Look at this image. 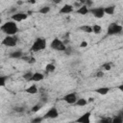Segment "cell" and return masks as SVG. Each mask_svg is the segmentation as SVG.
Masks as SVG:
<instances>
[{"label": "cell", "instance_id": "obj_1", "mask_svg": "<svg viewBox=\"0 0 123 123\" xmlns=\"http://www.w3.org/2000/svg\"><path fill=\"white\" fill-rule=\"evenodd\" d=\"M1 31L7 36H14L18 32V27L14 21H7L1 26Z\"/></svg>", "mask_w": 123, "mask_h": 123}, {"label": "cell", "instance_id": "obj_2", "mask_svg": "<svg viewBox=\"0 0 123 123\" xmlns=\"http://www.w3.org/2000/svg\"><path fill=\"white\" fill-rule=\"evenodd\" d=\"M46 47V39L43 38V37H37L33 45L31 46V51L32 52H39V51H42L43 49H45Z\"/></svg>", "mask_w": 123, "mask_h": 123}, {"label": "cell", "instance_id": "obj_3", "mask_svg": "<svg viewBox=\"0 0 123 123\" xmlns=\"http://www.w3.org/2000/svg\"><path fill=\"white\" fill-rule=\"evenodd\" d=\"M50 47H51V49H53V50H56V51H62V52H64L65 49H66V46H65L64 42H63L62 40H61L60 38H58V37L54 38V39L51 41Z\"/></svg>", "mask_w": 123, "mask_h": 123}, {"label": "cell", "instance_id": "obj_4", "mask_svg": "<svg viewBox=\"0 0 123 123\" xmlns=\"http://www.w3.org/2000/svg\"><path fill=\"white\" fill-rule=\"evenodd\" d=\"M2 44L8 47H13L17 44V37L16 36H7L3 40Z\"/></svg>", "mask_w": 123, "mask_h": 123}, {"label": "cell", "instance_id": "obj_5", "mask_svg": "<svg viewBox=\"0 0 123 123\" xmlns=\"http://www.w3.org/2000/svg\"><path fill=\"white\" fill-rule=\"evenodd\" d=\"M122 26L121 25H119V24H117V23H111L110 26H109V28H108V35H111V36H112V35H118V34H120L121 32H122Z\"/></svg>", "mask_w": 123, "mask_h": 123}, {"label": "cell", "instance_id": "obj_6", "mask_svg": "<svg viewBox=\"0 0 123 123\" xmlns=\"http://www.w3.org/2000/svg\"><path fill=\"white\" fill-rule=\"evenodd\" d=\"M89 12L92 13V15L96 18H102L105 15V11H104V8H102V7L89 9Z\"/></svg>", "mask_w": 123, "mask_h": 123}, {"label": "cell", "instance_id": "obj_7", "mask_svg": "<svg viewBox=\"0 0 123 123\" xmlns=\"http://www.w3.org/2000/svg\"><path fill=\"white\" fill-rule=\"evenodd\" d=\"M62 100H63L65 103L69 104V105H75V103L77 102L78 99H77V95H76V93L72 92V93H68V94L64 95L63 98H62Z\"/></svg>", "mask_w": 123, "mask_h": 123}, {"label": "cell", "instance_id": "obj_8", "mask_svg": "<svg viewBox=\"0 0 123 123\" xmlns=\"http://www.w3.org/2000/svg\"><path fill=\"white\" fill-rule=\"evenodd\" d=\"M59 116V111L57 110V108L55 107H52L50 110H48V111L44 114L43 118L44 119H54V118H57Z\"/></svg>", "mask_w": 123, "mask_h": 123}, {"label": "cell", "instance_id": "obj_9", "mask_svg": "<svg viewBox=\"0 0 123 123\" xmlns=\"http://www.w3.org/2000/svg\"><path fill=\"white\" fill-rule=\"evenodd\" d=\"M90 115H91V112L86 111L83 113L79 118H77L75 123H90Z\"/></svg>", "mask_w": 123, "mask_h": 123}, {"label": "cell", "instance_id": "obj_10", "mask_svg": "<svg viewBox=\"0 0 123 123\" xmlns=\"http://www.w3.org/2000/svg\"><path fill=\"white\" fill-rule=\"evenodd\" d=\"M27 17H28V13H25V12H14L12 15V20L14 21V22H20V21L25 20Z\"/></svg>", "mask_w": 123, "mask_h": 123}, {"label": "cell", "instance_id": "obj_11", "mask_svg": "<svg viewBox=\"0 0 123 123\" xmlns=\"http://www.w3.org/2000/svg\"><path fill=\"white\" fill-rule=\"evenodd\" d=\"M74 11V8L72 5H69V4H65L63 5L61 10H60V13H63V14H68V13H71L72 12Z\"/></svg>", "mask_w": 123, "mask_h": 123}, {"label": "cell", "instance_id": "obj_12", "mask_svg": "<svg viewBox=\"0 0 123 123\" xmlns=\"http://www.w3.org/2000/svg\"><path fill=\"white\" fill-rule=\"evenodd\" d=\"M44 79V75L42 73H39V72H36L34 73L33 75V78H32V81L33 82H40Z\"/></svg>", "mask_w": 123, "mask_h": 123}, {"label": "cell", "instance_id": "obj_13", "mask_svg": "<svg viewBox=\"0 0 123 123\" xmlns=\"http://www.w3.org/2000/svg\"><path fill=\"white\" fill-rule=\"evenodd\" d=\"M76 12L79 13V14H83V15H85V14H86V13L89 12V8H87V7L84 4L80 9H77Z\"/></svg>", "mask_w": 123, "mask_h": 123}, {"label": "cell", "instance_id": "obj_14", "mask_svg": "<svg viewBox=\"0 0 123 123\" xmlns=\"http://www.w3.org/2000/svg\"><path fill=\"white\" fill-rule=\"evenodd\" d=\"M10 57L12 58V59H22L23 58V53L20 50H16V51L12 52L10 54Z\"/></svg>", "mask_w": 123, "mask_h": 123}, {"label": "cell", "instance_id": "obj_15", "mask_svg": "<svg viewBox=\"0 0 123 123\" xmlns=\"http://www.w3.org/2000/svg\"><path fill=\"white\" fill-rule=\"evenodd\" d=\"M25 92H27L29 94H36V93H37V87L36 85H32L25 89Z\"/></svg>", "mask_w": 123, "mask_h": 123}, {"label": "cell", "instance_id": "obj_16", "mask_svg": "<svg viewBox=\"0 0 123 123\" xmlns=\"http://www.w3.org/2000/svg\"><path fill=\"white\" fill-rule=\"evenodd\" d=\"M55 69H56V66H55V64L54 63H52V62H50V63H48V64H46V66H45V72L48 74V73H53L54 71H55Z\"/></svg>", "mask_w": 123, "mask_h": 123}, {"label": "cell", "instance_id": "obj_17", "mask_svg": "<svg viewBox=\"0 0 123 123\" xmlns=\"http://www.w3.org/2000/svg\"><path fill=\"white\" fill-rule=\"evenodd\" d=\"M109 91H110V88H109V87H106V86H104V87H99V88L95 89V92H97V93L100 94V95H106V94H108Z\"/></svg>", "mask_w": 123, "mask_h": 123}, {"label": "cell", "instance_id": "obj_18", "mask_svg": "<svg viewBox=\"0 0 123 123\" xmlns=\"http://www.w3.org/2000/svg\"><path fill=\"white\" fill-rule=\"evenodd\" d=\"M104 11H105V13L112 15L114 13V12H115V7L114 6H108V7L104 8Z\"/></svg>", "mask_w": 123, "mask_h": 123}, {"label": "cell", "instance_id": "obj_19", "mask_svg": "<svg viewBox=\"0 0 123 123\" xmlns=\"http://www.w3.org/2000/svg\"><path fill=\"white\" fill-rule=\"evenodd\" d=\"M79 29H80L81 31L85 32V33H88V34H89V33H93L92 27L89 26V25H82V26L79 27Z\"/></svg>", "mask_w": 123, "mask_h": 123}, {"label": "cell", "instance_id": "obj_20", "mask_svg": "<svg viewBox=\"0 0 123 123\" xmlns=\"http://www.w3.org/2000/svg\"><path fill=\"white\" fill-rule=\"evenodd\" d=\"M87 100L86 99H85V98H80V99H78L77 100V102L75 103V106H77V107H85L86 105H87Z\"/></svg>", "mask_w": 123, "mask_h": 123}, {"label": "cell", "instance_id": "obj_21", "mask_svg": "<svg viewBox=\"0 0 123 123\" xmlns=\"http://www.w3.org/2000/svg\"><path fill=\"white\" fill-rule=\"evenodd\" d=\"M22 59H23V61H25L26 62H28L30 64H34L36 62V59L32 56H23Z\"/></svg>", "mask_w": 123, "mask_h": 123}, {"label": "cell", "instance_id": "obj_22", "mask_svg": "<svg viewBox=\"0 0 123 123\" xmlns=\"http://www.w3.org/2000/svg\"><path fill=\"white\" fill-rule=\"evenodd\" d=\"M33 75H34V73H33V72L28 71V72H26V73H24V74H23V79H24L25 81H27V82H30V81H32Z\"/></svg>", "mask_w": 123, "mask_h": 123}, {"label": "cell", "instance_id": "obj_23", "mask_svg": "<svg viewBox=\"0 0 123 123\" xmlns=\"http://www.w3.org/2000/svg\"><path fill=\"white\" fill-rule=\"evenodd\" d=\"M92 31H93L94 34L99 35V34H101V32H102V27H101L100 25H98V24H94V25L92 26Z\"/></svg>", "mask_w": 123, "mask_h": 123}, {"label": "cell", "instance_id": "obj_24", "mask_svg": "<svg viewBox=\"0 0 123 123\" xmlns=\"http://www.w3.org/2000/svg\"><path fill=\"white\" fill-rule=\"evenodd\" d=\"M49 12H50V7H48V6L42 7V8L39 9V11H38V12L41 13V14H46V13H48Z\"/></svg>", "mask_w": 123, "mask_h": 123}, {"label": "cell", "instance_id": "obj_25", "mask_svg": "<svg viewBox=\"0 0 123 123\" xmlns=\"http://www.w3.org/2000/svg\"><path fill=\"white\" fill-rule=\"evenodd\" d=\"M111 123H123V119L117 114V115H115V116L112 118Z\"/></svg>", "mask_w": 123, "mask_h": 123}, {"label": "cell", "instance_id": "obj_26", "mask_svg": "<svg viewBox=\"0 0 123 123\" xmlns=\"http://www.w3.org/2000/svg\"><path fill=\"white\" fill-rule=\"evenodd\" d=\"M102 69L103 70H106V71H109L111 69V63L110 62H105L104 64H102Z\"/></svg>", "mask_w": 123, "mask_h": 123}, {"label": "cell", "instance_id": "obj_27", "mask_svg": "<svg viewBox=\"0 0 123 123\" xmlns=\"http://www.w3.org/2000/svg\"><path fill=\"white\" fill-rule=\"evenodd\" d=\"M112 119L110 117H103L99 120V123H111Z\"/></svg>", "mask_w": 123, "mask_h": 123}, {"label": "cell", "instance_id": "obj_28", "mask_svg": "<svg viewBox=\"0 0 123 123\" xmlns=\"http://www.w3.org/2000/svg\"><path fill=\"white\" fill-rule=\"evenodd\" d=\"M40 109H41V105L37 104V105H35V106L32 108V111H33V112H37Z\"/></svg>", "mask_w": 123, "mask_h": 123}, {"label": "cell", "instance_id": "obj_29", "mask_svg": "<svg viewBox=\"0 0 123 123\" xmlns=\"http://www.w3.org/2000/svg\"><path fill=\"white\" fill-rule=\"evenodd\" d=\"M44 118L43 117H36V118H34L33 120H32V123H41V121L43 120Z\"/></svg>", "mask_w": 123, "mask_h": 123}, {"label": "cell", "instance_id": "obj_30", "mask_svg": "<svg viewBox=\"0 0 123 123\" xmlns=\"http://www.w3.org/2000/svg\"><path fill=\"white\" fill-rule=\"evenodd\" d=\"M6 80H7V77H4V76L0 77V86H5Z\"/></svg>", "mask_w": 123, "mask_h": 123}, {"label": "cell", "instance_id": "obj_31", "mask_svg": "<svg viewBox=\"0 0 123 123\" xmlns=\"http://www.w3.org/2000/svg\"><path fill=\"white\" fill-rule=\"evenodd\" d=\"M14 111H17V112H22V111H24V108L23 107H15Z\"/></svg>", "mask_w": 123, "mask_h": 123}, {"label": "cell", "instance_id": "obj_32", "mask_svg": "<svg viewBox=\"0 0 123 123\" xmlns=\"http://www.w3.org/2000/svg\"><path fill=\"white\" fill-rule=\"evenodd\" d=\"M104 76V72L102 71V70H99L97 73H96V77L97 78H102Z\"/></svg>", "mask_w": 123, "mask_h": 123}, {"label": "cell", "instance_id": "obj_33", "mask_svg": "<svg viewBox=\"0 0 123 123\" xmlns=\"http://www.w3.org/2000/svg\"><path fill=\"white\" fill-rule=\"evenodd\" d=\"M84 4H85L87 8H90V6H92L93 2H91V1H86V2H84Z\"/></svg>", "mask_w": 123, "mask_h": 123}, {"label": "cell", "instance_id": "obj_34", "mask_svg": "<svg viewBox=\"0 0 123 123\" xmlns=\"http://www.w3.org/2000/svg\"><path fill=\"white\" fill-rule=\"evenodd\" d=\"M86 46H87V42L85 41V40L80 43V47H81V48H85V47H86Z\"/></svg>", "mask_w": 123, "mask_h": 123}, {"label": "cell", "instance_id": "obj_35", "mask_svg": "<svg viewBox=\"0 0 123 123\" xmlns=\"http://www.w3.org/2000/svg\"><path fill=\"white\" fill-rule=\"evenodd\" d=\"M71 51H72V49H71V47H69V46H66V49H65V53H66V55H70V53H71Z\"/></svg>", "mask_w": 123, "mask_h": 123}, {"label": "cell", "instance_id": "obj_36", "mask_svg": "<svg viewBox=\"0 0 123 123\" xmlns=\"http://www.w3.org/2000/svg\"><path fill=\"white\" fill-rule=\"evenodd\" d=\"M117 88H118V89H119L121 92H123V85H120V86H117Z\"/></svg>", "mask_w": 123, "mask_h": 123}, {"label": "cell", "instance_id": "obj_37", "mask_svg": "<svg viewBox=\"0 0 123 123\" xmlns=\"http://www.w3.org/2000/svg\"><path fill=\"white\" fill-rule=\"evenodd\" d=\"M118 115H119V116H120V117H121V118L123 119V110H121V111H119V113H118Z\"/></svg>", "mask_w": 123, "mask_h": 123}, {"label": "cell", "instance_id": "obj_38", "mask_svg": "<svg viewBox=\"0 0 123 123\" xmlns=\"http://www.w3.org/2000/svg\"><path fill=\"white\" fill-rule=\"evenodd\" d=\"M93 100H94V99L90 97V98H88V100H87V102H88V103H91V102H93Z\"/></svg>", "mask_w": 123, "mask_h": 123}, {"label": "cell", "instance_id": "obj_39", "mask_svg": "<svg viewBox=\"0 0 123 123\" xmlns=\"http://www.w3.org/2000/svg\"><path fill=\"white\" fill-rule=\"evenodd\" d=\"M30 4H36V1H29Z\"/></svg>", "mask_w": 123, "mask_h": 123}, {"label": "cell", "instance_id": "obj_40", "mask_svg": "<svg viewBox=\"0 0 123 123\" xmlns=\"http://www.w3.org/2000/svg\"><path fill=\"white\" fill-rule=\"evenodd\" d=\"M17 4H18V5H21V4H23V2H22V1H18Z\"/></svg>", "mask_w": 123, "mask_h": 123}]
</instances>
